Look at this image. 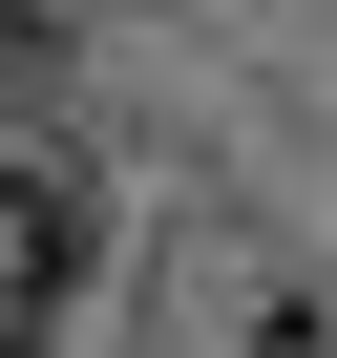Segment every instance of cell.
Returning a JSON list of instances; mask_svg holds the SVG:
<instances>
[{
    "label": "cell",
    "mask_w": 337,
    "mask_h": 358,
    "mask_svg": "<svg viewBox=\"0 0 337 358\" xmlns=\"http://www.w3.org/2000/svg\"><path fill=\"white\" fill-rule=\"evenodd\" d=\"M64 274H85V190L64 169H0V358L64 316Z\"/></svg>",
    "instance_id": "6da1fadb"
},
{
    "label": "cell",
    "mask_w": 337,
    "mask_h": 358,
    "mask_svg": "<svg viewBox=\"0 0 337 358\" xmlns=\"http://www.w3.org/2000/svg\"><path fill=\"white\" fill-rule=\"evenodd\" d=\"M0 85H64V0H0Z\"/></svg>",
    "instance_id": "7a4b0ae2"
},
{
    "label": "cell",
    "mask_w": 337,
    "mask_h": 358,
    "mask_svg": "<svg viewBox=\"0 0 337 358\" xmlns=\"http://www.w3.org/2000/svg\"><path fill=\"white\" fill-rule=\"evenodd\" d=\"M295 337H316V358H337V274H316V295H295Z\"/></svg>",
    "instance_id": "3957f363"
}]
</instances>
